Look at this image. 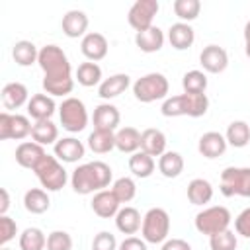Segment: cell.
Listing matches in <instances>:
<instances>
[{
    "mask_svg": "<svg viewBox=\"0 0 250 250\" xmlns=\"http://www.w3.org/2000/svg\"><path fill=\"white\" fill-rule=\"evenodd\" d=\"M16 234H18V225H16V221L10 219L8 215H0V244H2V248H4L12 238H16Z\"/></svg>",
    "mask_w": 250,
    "mask_h": 250,
    "instance_id": "43",
    "label": "cell"
},
{
    "mask_svg": "<svg viewBox=\"0 0 250 250\" xmlns=\"http://www.w3.org/2000/svg\"><path fill=\"white\" fill-rule=\"evenodd\" d=\"M199 64L205 72L219 74L229 66V53L219 45H207L199 53Z\"/></svg>",
    "mask_w": 250,
    "mask_h": 250,
    "instance_id": "12",
    "label": "cell"
},
{
    "mask_svg": "<svg viewBox=\"0 0 250 250\" xmlns=\"http://www.w3.org/2000/svg\"><path fill=\"white\" fill-rule=\"evenodd\" d=\"M53 152L61 162H78L86 154V146L76 137H62L53 145Z\"/></svg>",
    "mask_w": 250,
    "mask_h": 250,
    "instance_id": "14",
    "label": "cell"
},
{
    "mask_svg": "<svg viewBox=\"0 0 250 250\" xmlns=\"http://www.w3.org/2000/svg\"><path fill=\"white\" fill-rule=\"evenodd\" d=\"M2 250H10V248H6V246H4V248H2Z\"/></svg>",
    "mask_w": 250,
    "mask_h": 250,
    "instance_id": "50",
    "label": "cell"
},
{
    "mask_svg": "<svg viewBox=\"0 0 250 250\" xmlns=\"http://www.w3.org/2000/svg\"><path fill=\"white\" fill-rule=\"evenodd\" d=\"M47 248V236L37 227H27L20 234V250H43Z\"/></svg>",
    "mask_w": 250,
    "mask_h": 250,
    "instance_id": "37",
    "label": "cell"
},
{
    "mask_svg": "<svg viewBox=\"0 0 250 250\" xmlns=\"http://www.w3.org/2000/svg\"><path fill=\"white\" fill-rule=\"evenodd\" d=\"M55 109H57V104L49 94H33L27 102V115L35 121L51 119Z\"/></svg>",
    "mask_w": 250,
    "mask_h": 250,
    "instance_id": "19",
    "label": "cell"
},
{
    "mask_svg": "<svg viewBox=\"0 0 250 250\" xmlns=\"http://www.w3.org/2000/svg\"><path fill=\"white\" fill-rule=\"evenodd\" d=\"M141 150L154 156H162L166 152V135L160 129L148 127L141 133Z\"/></svg>",
    "mask_w": 250,
    "mask_h": 250,
    "instance_id": "25",
    "label": "cell"
},
{
    "mask_svg": "<svg viewBox=\"0 0 250 250\" xmlns=\"http://www.w3.org/2000/svg\"><path fill=\"white\" fill-rule=\"evenodd\" d=\"M61 27H62V33L66 37H70V39L84 37L86 29H88V16H86V12H82V10H68L62 16Z\"/></svg>",
    "mask_w": 250,
    "mask_h": 250,
    "instance_id": "20",
    "label": "cell"
},
{
    "mask_svg": "<svg viewBox=\"0 0 250 250\" xmlns=\"http://www.w3.org/2000/svg\"><path fill=\"white\" fill-rule=\"evenodd\" d=\"M88 148L96 154H105L115 148V133L113 131H100L94 129L88 135Z\"/></svg>",
    "mask_w": 250,
    "mask_h": 250,
    "instance_id": "35",
    "label": "cell"
},
{
    "mask_svg": "<svg viewBox=\"0 0 250 250\" xmlns=\"http://www.w3.org/2000/svg\"><path fill=\"white\" fill-rule=\"evenodd\" d=\"M232 221V215L227 207L223 205H211V207H205L201 209L197 215H195V229L197 232L205 234V236H213V234H219L223 230L229 229Z\"/></svg>",
    "mask_w": 250,
    "mask_h": 250,
    "instance_id": "6",
    "label": "cell"
},
{
    "mask_svg": "<svg viewBox=\"0 0 250 250\" xmlns=\"http://www.w3.org/2000/svg\"><path fill=\"white\" fill-rule=\"evenodd\" d=\"M107 49H109V45H107L105 35H104V33H98V31L86 33V35L82 37V41H80V51H82V55H84L88 61H92V62H98V61L105 59Z\"/></svg>",
    "mask_w": 250,
    "mask_h": 250,
    "instance_id": "13",
    "label": "cell"
},
{
    "mask_svg": "<svg viewBox=\"0 0 250 250\" xmlns=\"http://www.w3.org/2000/svg\"><path fill=\"white\" fill-rule=\"evenodd\" d=\"M244 53H246V57L250 59V20H248L246 25H244Z\"/></svg>",
    "mask_w": 250,
    "mask_h": 250,
    "instance_id": "49",
    "label": "cell"
},
{
    "mask_svg": "<svg viewBox=\"0 0 250 250\" xmlns=\"http://www.w3.org/2000/svg\"><path fill=\"white\" fill-rule=\"evenodd\" d=\"M182 88L186 94H205L207 90V76L203 70H188L182 76Z\"/></svg>",
    "mask_w": 250,
    "mask_h": 250,
    "instance_id": "38",
    "label": "cell"
},
{
    "mask_svg": "<svg viewBox=\"0 0 250 250\" xmlns=\"http://www.w3.org/2000/svg\"><path fill=\"white\" fill-rule=\"evenodd\" d=\"M76 80L84 88L100 86L102 84V66L98 62H92V61L80 62L76 68Z\"/></svg>",
    "mask_w": 250,
    "mask_h": 250,
    "instance_id": "33",
    "label": "cell"
},
{
    "mask_svg": "<svg viewBox=\"0 0 250 250\" xmlns=\"http://www.w3.org/2000/svg\"><path fill=\"white\" fill-rule=\"evenodd\" d=\"M207 109H209L207 94H186V92L166 98L160 107L164 117H180V115L201 117L207 113Z\"/></svg>",
    "mask_w": 250,
    "mask_h": 250,
    "instance_id": "3",
    "label": "cell"
},
{
    "mask_svg": "<svg viewBox=\"0 0 250 250\" xmlns=\"http://www.w3.org/2000/svg\"><path fill=\"white\" fill-rule=\"evenodd\" d=\"M92 121H94V129H100V131H117V125L121 121V113L119 109L105 102V104H100L94 107V115H92Z\"/></svg>",
    "mask_w": 250,
    "mask_h": 250,
    "instance_id": "16",
    "label": "cell"
},
{
    "mask_svg": "<svg viewBox=\"0 0 250 250\" xmlns=\"http://www.w3.org/2000/svg\"><path fill=\"white\" fill-rule=\"evenodd\" d=\"M225 139L230 146L234 148H242L250 143V125L242 119H236L232 121L229 127H227V133H225Z\"/></svg>",
    "mask_w": 250,
    "mask_h": 250,
    "instance_id": "34",
    "label": "cell"
},
{
    "mask_svg": "<svg viewBox=\"0 0 250 250\" xmlns=\"http://www.w3.org/2000/svg\"><path fill=\"white\" fill-rule=\"evenodd\" d=\"M59 119L64 131L68 133H80L86 129L88 125V111L82 100L68 96L62 100V104L59 105Z\"/></svg>",
    "mask_w": 250,
    "mask_h": 250,
    "instance_id": "9",
    "label": "cell"
},
{
    "mask_svg": "<svg viewBox=\"0 0 250 250\" xmlns=\"http://www.w3.org/2000/svg\"><path fill=\"white\" fill-rule=\"evenodd\" d=\"M2 104L6 109H18L21 105H27L29 102V92L25 88V84L21 82H8L2 88Z\"/></svg>",
    "mask_w": 250,
    "mask_h": 250,
    "instance_id": "24",
    "label": "cell"
},
{
    "mask_svg": "<svg viewBox=\"0 0 250 250\" xmlns=\"http://www.w3.org/2000/svg\"><path fill=\"white\" fill-rule=\"evenodd\" d=\"M111 178H113V172H111L109 164H105L102 160H94V162L80 164L72 170L70 186L76 193L90 195V193H98V191L105 189L109 186Z\"/></svg>",
    "mask_w": 250,
    "mask_h": 250,
    "instance_id": "2",
    "label": "cell"
},
{
    "mask_svg": "<svg viewBox=\"0 0 250 250\" xmlns=\"http://www.w3.org/2000/svg\"><path fill=\"white\" fill-rule=\"evenodd\" d=\"M31 121L29 115H20V113H10L2 111L0 113V141L16 139L21 141L31 135Z\"/></svg>",
    "mask_w": 250,
    "mask_h": 250,
    "instance_id": "10",
    "label": "cell"
},
{
    "mask_svg": "<svg viewBox=\"0 0 250 250\" xmlns=\"http://www.w3.org/2000/svg\"><path fill=\"white\" fill-rule=\"evenodd\" d=\"M141 225H143V217H141V213L135 209V207H131V205H125V207H121L119 211H117V215H115V227H117V230L119 232H123V234H135L137 230H141Z\"/></svg>",
    "mask_w": 250,
    "mask_h": 250,
    "instance_id": "26",
    "label": "cell"
},
{
    "mask_svg": "<svg viewBox=\"0 0 250 250\" xmlns=\"http://www.w3.org/2000/svg\"><path fill=\"white\" fill-rule=\"evenodd\" d=\"M172 10H174V14L180 18V21L189 23V21H193V20L199 16V12H201V2H199V0H174Z\"/></svg>",
    "mask_w": 250,
    "mask_h": 250,
    "instance_id": "39",
    "label": "cell"
},
{
    "mask_svg": "<svg viewBox=\"0 0 250 250\" xmlns=\"http://www.w3.org/2000/svg\"><path fill=\"white\" fill-rule=\"evenodd\" d=\"M168 41L170 45L176 49V51H186L193 45L195 41V31L189 23H184V21H176L170 25L168 29Z\"/></svg>",
    "mask_w": 250,
    "mask_h": 250,
    "instance_id": "22",
    "label": "cell"
},
{
    "mask_svg": "<svg viewBox=\"0 0 250 250\" xmlns=\"http://www.w3.org/2000/svg\"><path fill=\"white\" fill-rule=\"evenodd\" d=\"M164 31L158 25H150L148 29L137 31L135 35V45L143 51V53H156L162 49L164 45Z\"/></svg>",
    "mask_w": 250,
    "mask_h": 250,
    "instance_id": "23",
    "label": "cell"
},
{
    "mask_svg": "<svg viewBox=\"0 0 250 250\" xmlns=\"http://www.w3.org/2000/svg\"><path fill=\"white\" fill-rule=\"evenodd\" d=\"M117 250H148L146 248V242L143 238H137V236H127L121 240L119 248Z\"/></svg>",
    "mask_w": 250,
    "mask_h": 250,
    "instance_id": "46",
    "label": "cell"
},
{
    "mask_svg": "<svg viewBox=\"0 0 250 250\" xmlns=\"http://www.w3.org/2000/svg\"><path fill=\"white\" fill-rule=\"evenodd\" d=\"M117 248H119V244H117L115 236L107 230L98 232L92 240V250H117Z\"/></svg>",
    "mask_w": 250,
    "mask_h": 250,
    "instance_id": "44",
    "label": "cell"
},
{
    "mask_svg": "<svg viewBox=\"0 0 250 250\" xmlns=\"http://www.w3.org/2000/svg\"><path fill=\"white\" fill-rule=\"evenodd\" d=\"M111 191L115 193V197L119 199V203H129L135 199L137 195V184L133 178L129 176H123V178H117L111 186Z\"/></svg>",
    "mask_w": 250,
    "mask_h": 250,
    "instance_id": "40",
    "label": "cell"
},
{
    "mask_svg": "<svg viewBox=\"0 0 250 250\" xmlns=\"http://www.w3.org/2000/svg\"><path fill=\"white\" fill-rule=\"evenodd\" d=\"M160 4L156 0H137L127 14V21L135 31H143L148 29L152 25L154 16L158 14Z\"/></svg>",
    "mask_w": 250,
    "mask_h": 250,
    "instance_id": "11",
    "label": "cell"
},
{
    "mask_svg": "<svg viewBox=\"0 0 250 250\" xmlns=\"http://www.w3.org/2000/svg\"><path fill=\"white\" fill-rule=\"evenodd\" d=\"M47 250H72V236L66 230H53L47 236Z\"/></svg>",
    "mask_w": 250,
    "mask_h": 250,
    "instance_id": "42",
    "label": "cell"
},
{
    "mask_svg": "<svg viewBox=\"0 0 250 250\" xmlns=\"http://www.w3.org/2000/svg\"><path fill=\"white\" fill-rule=\"evenodd\" d=\"M158 172L164 178H178L184 172V158L176 150H166L162 156H158Z\"/></svg>",
    "mask_w": 250,
    "mask_h": 250,
    "instance_id": "32",
    "label": "cell"
},
{
    "mask_svg": "<svg viewBox=\"0 0 250 250\" xmlns=\"http://www.w3.org/2000/svg\"><path fill=\"white\" fill-rule=\"evenodd\" d=\"M188 199L193 205H205L213 199V186L205 178H193L188 184Z\"/></svg>",
    "mask_w": 250,
    "mask_h": 250,
    "instance_id": "28",
    "label": "cell"
},
{
    "mask_svg": "<svg viewBox=\"0 0 250 250\" xmlns=\"http://www.w3.org/2000/svg\"><path fill=\"white\" fill-rule=\"evenodd\" d=\"M115 148L125 154H135L141 150V133L135 127H121L115 131Z\"/></svg>",
    "mask_w": 250,
    "mask_h": 250,
    "instance_id": "27",
    "label": "cell"
},
{
    "mask_svg": "<svg viewBox=\"0 0 250 250\" xmlns=\"http://www.w3.org/2000/svg\"><path fill=\"white\" fill-rule=\"evenodd\" d=\"M23 207L25 211L33 213V215H41L51 207V199L47 195V189L43 188H31L25 191L23 195Z\"/></svg>",
    "mask_w": 250,
    "mask_h": 250,
    "instance_id": "29",
    "label": "cell"
},
{
    "mask_svg": "<svg viewBox=\"0 0 250 250\" xmlns=\"http://www.w3.org/2000/svg\"><path fill=\"white\" fill-rule=\"evenodd\" d=\"M33 172H35L41 188L47 191H59L68 182V174H66L64 166L61 164V160L57 156H51V154H45V158L37 164V168Z\"/></svg>",
    "mask_w": 250,
    "mask_h": 250,
    "instance_id": "7",
    "label": "cell"
},
{
    "mask_svg": "<svg viewBox=\"0 0 250 250\" xmlns=\"http://www.w3.org/2000/svg\"><path fill=\"white\" fill-rule=\"evenodd\" d=\"M209 246H211V250H236L238 238L230 229H227L219 234L209 236Z\"/></svg>",
    "mask_w": 250,
    "mask_h": 250,
    "instance_id": "41",
    "label": "cell"
},
{
    "mask_svg": "<svg viewBox=\"0 0 250 250\" xmlns=\"http://www.w3.org/2000/svg\"><path fill=\"white\" fill-rule=\"evenodd\" d=\"M12 57H14L16 64H20V66H31V64L37 62V59H39V49L35 47L33 41L21 39V41H16V43H14V47H12Z\"/></svg>",
    "mask_w": 250,
    "mask_h": 250,
    "instance_id": "30",
    "label": "cell"
},
{
    "mask_svg": "<svg viewBox=\"0 0 250 250\" xmlns=\"http://www.w3.org/2000/svg\"><path fill=\"white\" fill-rule=\"evenodd\" d=\"M234 230L236 234L244 236V238H250V207L242 209L236 219H234Z\"/></svg>",
    "mask_w": 250,
    "mask_h": 250,
    "instance_id": "45",
    "label": "cell"
},
{
    "mask_svg": "<svg viewBox=\"0 0 250 250\" xmlns=\"http://www.w3.org/2000/svg\"><path fill=\"white\" fill-rule=\"evenodd\" d=\"M170 90V82L162 72H148L135 80L133 96L141 104H152L156 100H166Z\"/></svg>",
    "mask_w": 250,
    "mask_h": 250,
    "instance_id": "4",
    "label": "cell"
},
{
    "mask_svg": "<svg viewBox=\"0 0 250 250\" xmlns=\"http://www.w3.org/2000/svg\"><path fill=\"white\" fill-rule=\"evenodd\" d=\"M31 139L45 146V145H55L59 141V127L51 121V119H45V121H35L33 127H31Z\"/></svg>",
    "mask_w": 250,
    "mask_h": 250,
    "instance_id": "31",
    "label": "cell"
},
{
    "mask_svg": "<svg viewBox=\"0 0 250 250\" xmlns=\"http://www.w3.org/2000/svg\"><path fill=\"white\" fill-rule=\"evenodd\" d=\"M154 168H156L154 158L150 154L143 152V150H139V152H135V154L129 156V170L137 178H148V176H152Z\"/></svg>",
    "mask_w": 250,
    "mask_h": 250,
    "instance_id": "36",
    "label": "cell"
},
{
    "mask_svg": "<svg viewBox=\"0 0 250 250\" xmlns=\"http://www.w3.org/2000/svg\"><path fill=\"white\" fill-rule=\"evenodd\" d=\"M37 64L43 70V90H45V94L55 98V96H68L74 90L70 61L59 45L41 47Z\"/></svg>",
    "mask_w": 250,
    "mask_h": 250,
    "instance_id": "1",
    "label": "cell"
},
{
    "mask_svg": "<svg viewBox=\"0 0 250 250\" xmlns=\"http://www.w3.org/2000/svg\"><path fill=\"white\" fill-rule=\"evenodd\" d=\"M160 250H191V244L184 238H168L166 242H162Z\"/></svg>",
    "mask_w": 250,
    "mask_h": 250,
    "instance_id": "47",
    "label": "cell"
},
{
    "mask_svg": "<svg viewBox=\"0 0 250 250\" xmlns=\"http://www.w3.org/2000/svg\"><path fill=\"white\" fill-rule=\"evenodd\" d=\"M129 86H131V76L125 72H117V74H111L109 78L102 80V84L98 86V96L102 100H113V98L121 96Z\"/></svg>",
    "mask_w": 250,
    "mask_h": 250,
    "instance_id": "21",
    "label": "cell"
},
{
    "mask_svg": "<svg viewBox=\"0 0 250 250\" xmlns=\"http://www.w3.org/2000/svg\"><path fill=\"white\" fill-rule=\"evenodd\" d=\"M221 193L225 197H250V168L227 166L221 172Z\"/></svg>",
    "mask_w": 250,
    "mask_h": 250,
    "instance_id": "8",
    "label": "cell"
},
{
    "mask_svg": "<svg viewBox=\"0 0 250 250\" xmlns=\"http://www.w3.org/2000/svg\"><path fill=\"white\" fill-rule=\"evenodd\" d=\"M90 205H92V211L102 219H111L121 209V203L111 189H102V191L94 193Z\"/></svg>",
    "mask_w": 250,
    "mask_h": 250,
    "instance_id": "18",
    "label": "cell"
},
{
    "mask_svg": "<svg viewBox=\"0 0 250 250\" xmlns=\"http://www.w3.org/2000/svg\"><path fill=\"white\" fill-rule=\"evenodd\" d=\"M45 148L41 145H37L35 141H25V143H20L18 148H16V162L21 166V168H27V170H35L37 164L45 158Z\"/></svg>",
    "mask_w": 250,
    "mask_h": 250,
    "instance_id": "17",
    "label": "cell"
},
{
    "mask_svg": "<svg viewBox=\"0 0 250 250\" xmlns=\"http://www.w3.org/2000/svg\"><path fill=\"white\" fill-rule=\"evenodd\" d=\"M227 146H229V143H227L225 135L219 133V131H207V133H203L199 137V143H197L199 154L205 156V158H209V160L223 156L225 150H227Z\"/></svg>",
    "mask_w": 250,
    "mask_h": 250,
    "instance_id": "15",
    "label": "cell"
},
{
    "mask_svg": "<svg viewBox=\"0 0 250 250\" xmlns=\"http://www.w3.org/2000/svg\"><path fill=\"white\" fill-rule=\"evenodd\" d=\"M10 209V195H8V189L2 188L0 189V215H6Z\"/></svg>",
    "mask_w": 250,
    "mask_h": 250,
    "instance_id": "48",
    "label": "cell"
},
{
    "mask_svg": "<svg viewBox=\"0 0 250 250\" xmlns=\"http://www.w3.org/2000/svg\"><path fill=\"white\" fill-rule=\"evenodd\" d=\"M143 240L148 244H162L170 234V215L162 207H152L145 213L141 225Z\"/></svg>",
    "mask_w": 250,
    "mask_h": 250,
    "instance_id": "5",
    "label": "cell"
}]
</instances>
